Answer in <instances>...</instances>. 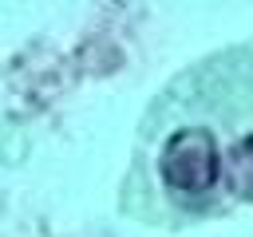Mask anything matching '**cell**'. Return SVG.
Here are the masks:
<instances>
[{"instance_id": "cell-1", "label": "cell", "mask_w": 253, "mask_h": 237, "mask_svg": "<svg viewBox=\"0 0 253 237\" xmlns=\"http://www.w3.org/2000/svg\"><path fill=\"white\" fill-rule=\"evenodd\" d=\"M253 205V40L186 63L138 118L119 209L182 229Z\"/></svg>"}]
</instances>
